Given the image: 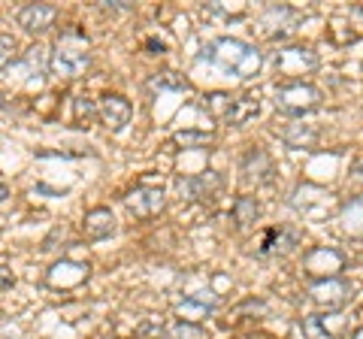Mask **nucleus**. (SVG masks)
<instances>
[{
    "label": "nucleus",
    "instance_id": "nucleus-2",
    "mask_svg": "<svg viewBox=\"0 0 363 339\" xmlns=\"http://www.w3.org/2000/svg\"><path fill=\"white\" fill-rule=\"evenodd\" d=\"M209 58L218 61L224 70H230L236 76H252L257 67H260V55L257 49L252 46H245V43L240 40H221V43H215V46L209 49Z\"/></svg>",
    "mask_w": 363,
    "mask_h": 339
},
{
    "label": "nucleus",
    "instance_id": "nucleus-6",
    "mask_svg": "<svg viewBox=\"0 0 363 339\" xmlns=\"http://www.w3.org/2000/svg\"><path fill=\"white\" fill-rule=\"evenodd\" d=\"M58 18V9L49 4H28L18 9V25L25 28L28 33H43L52 28V21Z\"/></svg>",
    "mask_w": 363,
    "mask_h": 339
},
{
    "label": "nucleus",
    "instance_id": "nucleus-18",
    "mask_svg": "<svg viewBox=\"0 0 363 339\" xmlns=\"http://www.w3.org/2000/svg\"><path fill=\"white\" fill-rule=\"evenodd\" d=\"M6 197H9V188H6V185H4V182H0V203H4V200H6Z\"/></svg>",
    "mask_w": 363,
    "mask_h": 339
},
{
    "label": "nucleus",
    "instance_id": "nucleus-13",
    "mask_svg": "<svg viewBox=\"0 0 363 339\" xmlns=\"http://www.w3.org/2000/svg\"><path fill=\"white\" fill-rule=\"evenodd\" d=\"M233 218H236V224H240V228L252 224V221L257 218V203H255L252 197H240V200L233 203Z\"/></svg>",
    "mask_w": 363,
    "mask_h": 339
},
{
    "label": "nucleus",
    "instance_id": "nucleus-4",
    "mask_svg": "<svg viewBox=\"0 0 363 339\" xmlns=\"http://www.w3.org/2000/svg\"><path fill=\"white\" fill-rule=\"evenodd\" d=\"M124 203H128V209L133 212L136 218H152V216H157V212L164 209V191L140 185V188H133L130 194L124 197Z\"/></svg>",
    "mask_w": 363,
    "mask_h": 339
},
{
    "label": "nucleus",
    "instance_id": "nucleus-19",
    "mask_svg": "<svg viewBox=\"0 0 363 339\" xmlns=\"http://www.w3.org/2000/svg\"><path fill=\"white\" fill-rule=\"evenodd\" d=\"M357 173H360V176H363V161H357Z\"/></svg>",
    "mask_w": 363,
    "mask_h": 339
},
{
    "label": "nucleus",
    "instance_id": "nucleus-10",
    "mask_svg": "<svg viewBox=\"0 0 363 339\" xmlns=\"http://www.w3.org/2000/svg\"><path fill=\"white\" fill-rule=\"evenodd\" d=\"M257 112H260L257 97L245 94V97H240V100H230V109H227V116H224V118L230 121V124H245V121H252Z\"/></svg>",
    "mask_w": 363,
    "mask_h": 339
},
{
    "label": "nucleus",
    "instance_id": "nucleus-11",
    "mask_svg": "<svg viewBox=\"0 0 363 339\" xmlns=\"http://www.w3.org/2000/svg\"><path fill=\"white\" fill-rule=\"evenodd\" d=\"M149 88H155V91H188V82L176 73H157Z\"/></svg>",
    "mask_w": 363,
    "mask_h": 339
},
{
    "label": "nucleus",
    "instance_id": "nucleus-17",
    "mask_svg": "<svg viewBox=\"0 0 363 339\" xmlns=\"http://www.w3.org/2000/svg\"><path fill=\"white\" fill-rule=\"evenodd\" d=\"M16 285V276H13V269H6V267H0V291H6V288H13Z\"/></svg>",
    "mask_w": 363,
    "mask_h": 339
},
{
    "label": "nucleus",
    "instance_id": "nucleus-3",
    "mask_svg": "<svg viewBox=\"0 0 363 339\" xmlns=\"http://www.w3.org/2000/svg\"><path fill=\"white\" fill-rule=\"evenodd\" d=\"M321 104V91L309 82H288L276 91V106L288 116H303Z\"/></svg>",
    "mask_w": 363,
    "mask_h": 339
},
{
    "label": "nucleus",
    "instance_id": "nucleus-1",
    "mask_svg": "<svg viewBox=\"0 0 363 339\" xmlns=\"http://www.w3.org/2000/svg\"><path fill=\"white\" fill-rule=\"evenodd\" d=\"M91 64V52H88V40L82 37V30L76 28H67L61 33L58 46L49 55V70L58 73V76H67V79H76L88 70Z\"/></svg>",
    "mask_w": 363,
    "mask_h": 339
},
{
    "label": "nucleus",
    "instance_id": "nucleus-15",
    "mask_svg": "<svg viewBox=\"0 0 363 339\" xmlns=\"http://www.w3.org/2000/svg\"><path fill=\"white\" fill-rule=\"evenodd\" d=\"M13 55H16V40L6 37V33H0V70L13 61Z\"/></svg>",
    "mask_w": 363,
    "mask_h": 339
},
{
    "label": "nucleus",
    "instance_id": "nucleus-16",
    "mask_svg": "<svg viewBox=\"0 0 363 339\" xmlns=\"http://www.w3.org/2000/svg\"><path fill=\"white\" fill-rule=\"evenodd\" d=\"M209 112H212V116H227V109H230V97H227V94H212L209 97Z\"/></svg>",
    "mask_w": 363,
    "mask_h": 339
},
{
    "label": "nucleus",
    "instance_id": "nucleus-8",
    "mask_svg": "<svg viewBox=\"0 0 363 339\" xmlns=\"http://www.w3.org/2000/svg\"><path fill=\"white\" fill-rule=\"evenodd\" d=\"M155 336H161V339H209V333L203 330V327H197L194 321H173L167 327H157Z\"/></svg>",
    "mask_w": 363,
    "mask_h": 339
},
{
    "label": "nucleus",
    "instance_id": "nucleus-7",
    "mask_svg": "<svg viewBox=\"0 0 363 339\" xmlns=\"http://www.w3.org/2000/svg\"><path fill=\"white\" fill-rule=\"evenodd\" d=\"M82 228H85V236H91V240H104V236H109L112 230H116V218H112L109 209L97 206V209H91L85 216Z\"/></svg>",
    "mask_w": 363,
    "mask_h": 339
},
{
    "label": "nucleus",
    "instance_id": "nucleus-12",
    "mask_svg": "<svg viewBox=\"0 0 363 339\" xmlns=\"http://www.w3.org/2000/svg\"><path fill=\"white\" fill-rule=\"evenodd\" d=\"M176 145H182V149H200V145H209L212 143V133L206 130H182L173 137Z\"/></svg>",
    "mask_w": 363,
    "mask_h": 339
},
{
    "label": "nucleus",
    "instance_id": "nucleus-9",
    "mask_svg": "<svg viewBox=\"0 0 363 339\" xmlns=\"http://www.w3.org/2000/svg\"><path fill=\"white\" fill-rule=\"evenodd\" d=\"M218 185H221V179L215 176V173H206V176H197V179H185V182H179V191L188 200H197V197L212 194Z\"/></svg>",
    "mask_w": 363,
    "mask_h": 339
},
{
    "label": "nucleus",
    "instance_id": "nucleus-14",
    "mask_svg": "<svg viewBox=\"0 0 363 339\" xmlns=\"http://www.w3.org/2000/svg\"><path fill=\"white\" fill-rule=\"evenodd\" d=\"M28 67L30 70H49V52H45L43 46L28 49Z\"/></svg>",
    "mask_w": 363,
    "mask_h": 339
},
{
    "label": "nucleus",
    "instance_id": "nucleus-5",
    "mask_svg": "<svg viewBox=\"0 0 363 339\" xmlns=\"http://www.w3.org/2000/svg\"><path fill=\"white\" fill-rule=\"evenodd\" d=\"M130 112H133L130 104L121 94H104L97 100V116L109 130H121L130 121Z\"/></svg>",
    "mask_w": 363,
    "mask_h": 339
}]
</instances>
